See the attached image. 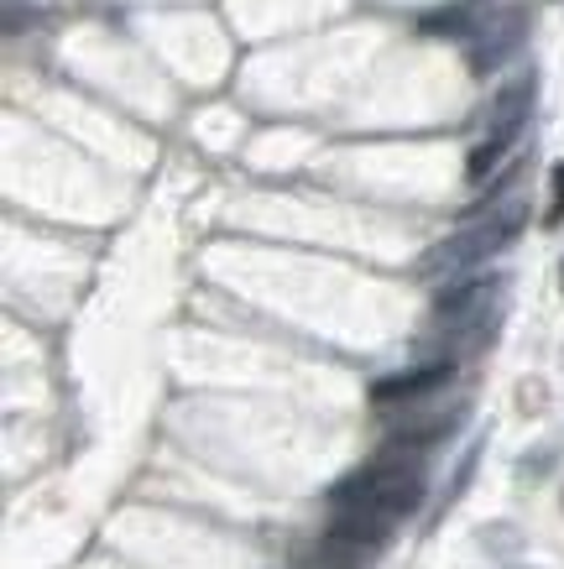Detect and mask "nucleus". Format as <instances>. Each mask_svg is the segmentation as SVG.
<instances>
[{"instance_id":"1","label":"nucleus","mask_w":564,"mask_h":569,"mask_svg":"<svg viewBox=\"0 0 564 569\" xmlns=\"http://www.w3.org/2000/svg\"><path fill=\"white\" fill-rule=\"evenodd\" d=\"M329 501L397 522V518H408V512H418V501H424V470H418V460L382 455V460H372L366 470L345 476V481L329 491Z\"/></svg>"},{"instance_id":"2","label":"nucleus","mask_w":564,"mask_h":569,"mask_svg":"<svg viewBox=\"0 0 564 569\" xmlns=\"http://www.w3.org/2000/svg\"><path fill=\"white\" fill-rule=\"evenodd\" d=\"M517 230H523V209H496V214H481V220H471L465 230H455L449 241L428 246L424 261H418V277H445V282H455V277L476 272L486 257H496L502 246L517 241Z\"/></svg>"},{"instance_id":"3","label":"nucleus","mask_w":564,"mask_h":569,"mask_svg":"<svg viewBox=\"0 0 564 569\" xmlns=\"http://www.w3.org/2000/svg\"><path fill=\"white\" fill-rule=\"evenodd\" d=\"M502 282L496 277H455L434 293V319L445 325V335H461V340H476L486 329V313H492Z\"/></svg>"},{"instance_id":"4","label":"nucleus","mask_w":564,"mask_h":569,"mask_svg":"<svg viewBox=\"0 0 564 569\" xmlns=\"http://www.w3.org/2000/svg\"><path fill=\"white\" fill-rule=\"evenodd\" d=\"M523 37H528V11H523V6H507V11L486 17V27H476V37H471V52H465L471 73L502 69V63H507V58L523 48Z\"/></svg>"},{"instance_id":"5","label":"nucleus","mask_w":564,"mask_h":569,"mask_svg":"<svg viewBox=\"0 0 564 569\" xmlns=\"http://www.w3.org/2000/svg\"><path fill=\"white\" fill-rule=\"evenodd\" d=\"M449 377H455V366L449 361H428V366H413V371H393V377H382L372 387V402L382 408H393V402H418L428 392H445Z\"/></svg>"},{"instance_id":"6","label":"nucleus","mask_w":564,"mask_h":569,"mask_svg":"<svg viewBox=\"0 0 564 569\" xmlns=\"http://www.w3.org/2000/svg\"><path fill=\"white\" fill-rule=\"evenodd\" d=\"M528 110H533V73L502 84L492 94V104H486V137H517L523 121H528Z\"/></svg>"},{"instance_id":"7","label":"nucleus","mask_w":564,"mask_h":569,"mask_svg":"<svg viewBox=\"0 0 564 569\" xmlns=\"http://www.w3.org/2000/svg\"><path fill=\"white\" fill-rule=\"evenodd\" d=\"M513 141L517 137H486L476 152H471V162H465V178H471V183H486V173H492L496 162L507 157V147H513Z\"/></svg>"},{"instance_id":"8","label":"nucleus","mask_w":564,"mask_h":569,"mask_svg":"<svg viewBox=\"0 0 564 569\" xmlns=\"http://www.w3.org/2000/svg\"><path fill=\"white\" fill-rule=\"evenodd\" d=\"M471 21H465V11H434V17H424V32H449L461 37Z\"/></svg>"},{"instance_id":"9","label":"nucleus","mask_w":564,"mask_h":569,"mask_svg":"<svg viewBox=\"0 0 564 569\" xmlns=\"http://www.w3.org/2000/svg\"><path fill=\"white\" fill-rule=\"evenodd\" d=\"M548 189H554V199H548V214H544V224H564V162L548 173Z\"/></svg>"}]
</instances>
